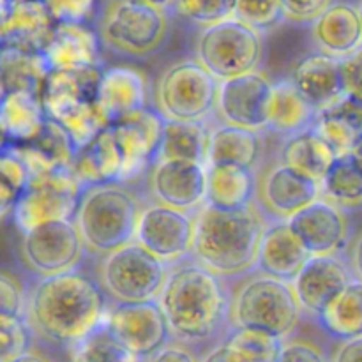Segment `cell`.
Returning <instances> with one entry per match:
<instances>
[{
    "label": "cell",
    "mask_w": 362,
    "mask_h": 362,
    "mask_svg": "<svg viewBox=\"0 0 362 362\" xmlns=\"http://www.w3.org/2000/svg\"><path fill=\"white\" fill-rule=\"evenodd\" d=\"M25 317L46 341L76 346L101 327L105 299L90 278L76 271L64 272L41 278L28 297Z\"/></svg>",
    "instance_id": "1"
},
{
    "label": "cell",
    "mask_w": 362,
    "mask_h": 362,
    "mask_svg": "<svg viewBox=\"0 0 362 362\" xmlns=\"http://www.w3.org/2000/svg\"><path fill=\"white\" fill-rule=\"evenodd\" d=\"M264 232L265 223L253 205L219 211L204 204L197 214L193 255L214 274H243L257 265Z\"/></svg>",
    "instance_id": "2"
},
{
    "label": "cell",
    "mask_w": 362,
    "mask_h": 362,
    "mask_svg": "<svg viewBox=\"0 0 362 362\" xmlns=\"http://www.w3.org/2000/svg\"><path fill=\"white\" fill-rule=\"evenodd\" d=\"M172 334L184 341H202L218 331L228 313L218 274L200 264H184L168 274L158 297Z\"/></svg>",
    "instance_id": "3"
},
{
    "label": "cell",
    "mask_w": 362,
    "mask_h": 362,
    "mask_svg": "<svg viewBox=\"0 0 362 362\" xmlns=\"http://www.w3.org/2000/svg\"><path fill=\"white\" fill-rule=\"evenodd\" d=\"M141 212L140 202L127 187L99 184L83 191L74 221L88 251L110 255L136 240Z\"/></svg>",
    "instance_id": "4"
},
{
    "label": "cell",
    "mask_w": 362,
    "mask_h": 362,
    "mask_svg": "<svg viewBox=\"0 0 362 362\" xmlns=\"http://www.w3.org/2000/svg\"><path fill=\"white\" fill-rule=\"evenodd\" d=\"M101 71H52L42 90L46 115L66 129L76 151L110 126L95 103Z\"/></svg>",
    "instance_id": "5"
},
{
    "label": "cell",
    "mask_w": 362,
    "mask_h": 362,
    "mask_svg": "<svg viewBox=\"0 0 362 362\" xmlns=\"http://www.w3.org/2000/svg\"><path fill=\"white\" fill-rule=\"evenodd\" d=\"M98 23L103 45L133 59H147L159 52L170 32L168 13L144 0H110Z\"/></svg>",
    "instance_id": "6"
},
{
    "label": "cell",
    "mask_w": 362,
    "mask_h": 362,
    "mask_svg": "<svg viewBox=\"0 0 362 362\" xmlns=\"http://www.w3.org/2000/svg\"><path fill=\"white\" fill-rule=\"evenodd\" d=\"M300 311L303 308L292 283L262 274L240 286L233 300L232 320L235 329L285 339L299 325Z\"/></svg>",
    "instance_id": "7"
},
{
    "label": "cell",
    "mask_w": 362,
    "mask_h": 362,
    "mask_svg": "<svg viewBox=\"0 0 362 362\" xmlns=\"http://www.w3.org/2000/svg\"><path fill=\"white\" fill-rule=\"evenodd\" d=\"M264 59L262 32L237 18L202 28L197 60L219 81L257 73Z\"/></svg>",
    "instance_id": "8"
},
{
    "label": "cell",
    "mask_w": 362,
    "mask_h": 362,
    "mask_svg": "<svg viewBox=\"0 0 362 362\" xmlns=\"http://www.w3.org/2000/svg\"><path fill=\"white\" fill-rule=\"evenodd\" d=\"M219 90L221 81L198 60H180L161 74L156 101L166 120L204 122L218 108Z\"/></svg>",
    "instance_id": "9"
},
{
    "label": "cell",
    "mask_w": 362,
    "mask_h": 362,
    "mask_svg": "<svg viewBox=\"0 0 362 362\" xmlns=\"http://www.w3.org/2000/svg\"><path fill=\"white\" fill-rule=\"evenodd\" d=\"M170 272L165 262L133 243L113 251L101 265V281L117 303L158 300Z\"/></svg>",
    "instance_id": "10"
},
{
    "label": "cell",
    "mask_w": 362,
    "mask_h": 362,
    "mask_svg": "<svg viewBox=\"0 0 362 362\" xmlns=\"http://www.w3.org/2000/svg\"><path fill=\"white\" fill-rule=\"evenodd\" d=\"M83 191L71 170L32 175L13 211L14 225L27 233L42 223L71 219L78 212Z\"/></svg>",
    "instance_id": "11"
},
{
    "label": "cell",
    "mask_w": 362,
    "mask_h": 362,
    "mask_svg": "<svg viewBox=\"0 0 362 362\" xmlns=\"http://www.w3.org/2000/svg\"><path fill=\"white\" fill-rule=\"evenodd\" d=\"M85 243L73 219L42 223L23 233L21 255L41 278L74 271L83 257Z\"/></svg>",
    "instance_id": "12"
},
{
    "label": "cell",
    "mask_w": 362,
    "mask_h": 362,
    "mask_svg": "<svg viewBox=\"0 0 362 362\" xmlns=\"http://www.w3.org/2000/svg\"><path fill=\"white\" fill-rule=\"evenodd\" d=\"M103 325L138 359L156 356L168 345L172 336V329L158 300L117 303L106 311Z\"/></svg>",
    "instance_id": "13"
},
{
    "label": "cell",
    "mask_w": 362,
    "mask_h": 362,
    "mask_svg": "<svg viewBox=\"0 0 362 362\" xmlns=\"http://www.w3.org/2000/svg\"><path fill=\"white\" fill-rule=\"evenodd\" d=\"M197 218L186 211L156 204L144 209L136 243L163 262H177L193 253Z\"/></svg>",
    "instance_id": "14"
},
{
    "label": "cell",
    "mask_w": 362,
    "mask_h": 362,
    "mask_svg": "<svg viewBox=\"0 0 362 362\" xmlns=\"http://www.w3.org/2000/svg\"><path fill=\"white\" fill-rule=\"evenodd\" d=\"M165 124V117L151 108L138 110L112 124L113 136L124 161L120 182L136 179L152 161H158Z\"/></svg>",
    "instance_id": "15"
},
{
    "label": "cell",
    "mask_w": 362,
    "mask_h": 362,
    "mask_svg": "<svg viewBox=\"0 0 362 362\" xmlns=\"http://www.w3.org/2000/svg\"><path fill=\"white\" fill-rule=\"evenodd\" d=\"M272 85L262 73L221 81L218 113L223 122L247 129H267Z\"/></svg>",
    "instance_id": "16"
},
{
    "label": "cell",
    "mask_w": 362,
    "mask_h": 362,
    "mask_svg": "<svg viewBox=\"0 0 362 362\" xmlns=\"http://www.w3.org/2000/svg\"><path fill=\"white\" fill-rule=\"evenodd\" d=\"M352 279L350 269L341 258L320 255L308 260L292 285L300 308L318 318L341 296Z\"/></svg>",
    "instance_id": "17"
},
{
    "label": "cell",
    "mask_w": 362,
    "mask_h": 362,
    "mask_svg": "<svg viewBox=\"0 0 362 362\" xmlns=\"http://www.w3.org/2000/svg\"><path fill=\"white\" fill-rule=\"evenodd\" d=\"M151 187L161 205L193 211L205 204L207 166L191 161H156Z\"/></svg>",
    "instance_id": "18"
},
{
    "label": "cell",
    "mask_w": 362,
    "mask_h": 362,
    "mask_svg": "<svg viewBox=\"0 0 362 362\" xmlns=\"http://www.w3.org/2000/svg\"><path fill=\"white\" fill-rule=\"evenodd\" d=\"M55 25L42 0H2V46L42 53Z\"/></svg>",
    "instance_id": "19"
},
{
    "label": "cell",
    "mask_w": 362,
    "mask_h": 362,
    "mask_svg": "<svg viewBox=\"0 0 362 362\" xmlns=\"http://www.w3.org/2000/svg\"><path fill=\"white\" fill-rule=\"evenodd\" d=\"M290 228L313 257L334 255L349 240V223L341 207L317 200L288 219Z\"/></svg>",
    "instance_id": "20"
},
{
    "label": "cell",
    "mask_w": 362,
    "mask_h": 362,
    "mask_svg": "<svg viewBox=\"0 0 362 362\" xmlns=\"http://www.w3.org/2000/svg\"><path fill=\"white\" fill-rule=\"evenodd\" d=\"M95 103L112 126L117 120L147 108L148 105V81L141 71L129 66H112L101 71Z\"/></svg>",
    "instance_id": "21"
},
{
    "label": "cell",
    "mask_w": 362,
    "mask_h": 362,
    "mask_svg": "<svg viewBox=\"0 0 362 362\" xmlns=\"http://www.w3.org/2000/svg\"><path fill=\"white\" fill-rule=\"evenodd\" d=\"M320 194L322 186L318 180L285 163L274 166L262 180L264 207L276 216L278 221H288L297 212L320 200Z\"/></svg>",
    "instance_id": "22"
},
{
    "label": "cell",
    "mask_w": 362,
    "mask_h": 362,
    "mask_svg": "<svg viewBox=\"0 0 362 362\" xmlns=\"http://www.w3.org/2000/svg\"><path fill=\"white\" fill-rule=\"evenodd\" d=\"M311 257L288 221H276L265 228L255 267L269 278L293 283Z\"/></svg>",
    "instance_id": "23"
},
{
    "label": "cell",
    "mask_w": 362,
    "mask_h": 362,
    "mask_svg": "<svg viewBox=\"0 0 362 362\" xmlns=\"http://www.w3.org/2000/svg\"><path fill=\"white\" fill-rule=\"evenodd\" d=\"M292 83L320 115L345 95L339 59L325 53H311L293 67Z\"/></svg>",
    "instance_id": "24"
},
{
    "label": "cell",
    "mask_w": 362,
    "mask_h": 362,
    "mask_svg": "<svg viewBox=\"0 0 362 362\" xmlns=\"http://www.w3.org/2000/svg\"><path fill=\"white\" fill-rule=\"evenodd\" d=\"M98 30L87 23H57L42 55L52 71H83L99 67Z\"/></svg>",
    "instance_id": "25"
},
{
    "label": "cell",
    "mask_w": 362,
    "mask_h": 362,
    "mask_svg": "<svg viewBox=\"0 0 362 362\" xmlns=\"http://www.w3.org/2000/svg\"><path fill=\"white\" fill-rule=\"evenodd\" d=\"M311 37L325 55L343 59L362 46V18L359 6L336 0L311 23Z\"/></svg>",
    "instance_id": "26"
},
{
    "label": "cell",
    "mask_w": 362,
    "mask_h": 362,
    "mask_svg": "<svg viewBox=\"0 0 362 362\" xmlns=\"http://www.w3.org/2000/svg\"><path fill=\"white\" fill-rule=\"evenodd\" d=\"M122 170V154L113 136L112 126H108L94 140L76 151L71 172L76 177L80 186L88 189L99 184L120 182Z\"/></svg>",
    "instance_id": "27"
},
{
    "label": "cell",
    "mask_w": 362,
    "mask_h": 362,
    "mask_svg": "<svg viewBox=\"0 0 362 362\" xmlns=\"http://www.w3.org/2000/svg\"><path fill=\"white\" fill-rule=\"evenodd\" d=\"M48 115L41 95L30 92H11L2 95L0 126L11 145H27L37 140L45 131Z\"/></svg>",
    "instance_id": "28"
},
{
    "label": "cell",
    "mask_w": 362,
    "mask_h": 362,
    "mask_svg": "<svg viewBox=\"0 0 362 362\" xmlns=\"http://www.w3.org/2000/svg\"><path fill=\"white\" fill-rule=\"evenodd\" d=\"M264 152L260 131L223 124L211 131L209 140V163L211 165H232L253 170Z\"/></svg>",
    "instance_id": "29"
},
{
    "label": "cell",
    "mask_w": 362,
    "mask_h": 362,
    "mask_svg": "<svg viewBox=\"0 0 362 362\" xmlns=\"http://www.w3.org/2000/svg\"><path fill=\"white\" fill-rule=\"evenodd\" d=\"M257 180L253 170L232 165L207 166L205 205L219 211H240L253 205Z\"/></svg>",
    "instance_id": "30"
},
{
    "label": "cell",
    "mask_w": 362,
    "mask_h": 362,
    "mask_svg": "<svg viewBox=\"0 0 362 362\" xmlns=\"http://www.w3.org/2000/svg\"><path fill=\"white\" fill-rule=\"evenodd\" d=\"M52 67L42 53L2 46L0 55V83L2 95L11 92H30L42 95Z\"/></svg>",
    "instance_id": "31"
},
{
    "label": "cell",
    "mask_w": 362,
    "mask_h": 362,
    "mask_svg": "<svg viewBox=\"0 0 362 362\" xmlns=\"http://www.w3.org/2000/svg\"><path fill=\"white\" fill-rule=\"evenodd\" d=\"M318 119V112L300 95L292 80H283L272 85L269 101L267 129L281 134H297L310 129Z\"/></svg>",
    "instance_id": "32"
},
{
    "label": "cell",
    "mask_w": 362,
    "mask_h": 362,
    "mask_svg": "<svg viewBox=\"0 0 362 362\" xmlns=\"http://www.w3.org/2000/svg\"><path fill=\"white\" fill-rule=\"evenodd\" d=\"M211 131L205 122L166 120L158 161H191L207 166Z\"/></svg>",
    "instance_id": "33"
},
{
    "label": "cell",
    "mask_w": 362,
    "mask_h": 362,
    "mask_svg": "<svg viewBox=\"0 0 362 362\" xmlns=\"http://www.w3.org/2000/svg\"><path fill=\"white\" fill-rule=\"evenodd\" d=\"M283 163L299 170L304 175L322 182L334 163L336 156L325 141L315 133L313 127L292 134L283 147Z\"/></svg>",
    "instance_id": "34"
},
{
    "label": "cell",
    "mask_w": 362,
    "mask_h": 362,
    "mask_svg": "<svg viewBox=\"0 0 362 362\" xmlns=\"http://www.w3.org/2000/svg\"><path fill=\"white\" fill-rule=\"evenodd\" d=\"M318 320L329 334L341 341L362 338V279L354 278Z\"/></svg>",
    "instance_id": "35"
},
{
    "label": "cell",
    "mask_w": 362,
    "mask_h": 362,
    "mask_svg": "<svg viewBox=\"0 0 362 362\" xmlns=\"http://www.w3.org/2000/svg\"><path fill=\"white\" fill-rule=\"evenodd\" d=\"M322 194L331 204L341 209H356L362 205V163L357 156L346 154L336 158L320 182Z\"/></svg>",
    "instance_id": "36"
},
{
    "label": "cell",
    "mask_w": 362,
    "mask_h": 362,
    "mask_svg": "<svg viewBox=\"0 0 362 362\" xmlns=\"http://www.w3.org/2000/svg\"><path fill=\"white\" fill-rule=\"evenodd\" d=\"M0 173H2L0 211H2V219H6L9 214L13 216L18 200L27 189L28 182H30V172H28L23 159L9 145H4L2 158H0Z\"/></svg>",
    "instance_id": "37"
},
{
    "label": "cell",
    "mask_w": 362,
    "mask_h": 362,
    "mask_svg": "<svg viewBox=\"0 0 362 362\" xmlns=\"http://www.w3.org/2000/svg\"><path fill=\"white\" fill-rule=\"evenodd\" d=\"M71 362H138V357L120 345L101 324V327L73 346Z\"/></svg>",
    "instance_id": "38"
},
{
    "label": "cell",
    "mask_w": 362,
    "mask_h": 362,
    "mask_svg": "<svg viewBox=\"0 0 362 362\" xmlns=\"http://www.w3.org/2000/svg\"><path fill=\"white\" fill-rule=\"evenodd\" d=\"M225 343L239 350L247 362H278L285 345L276 336L250 329H235Z\"/></svg>",
    "instance_id": "39"
},
{
    "label": "cell",
    "mask_w": 362,
    "mask_h": 362,
    "mask_svg": "<svg viewBox=\"0 0 362 362\" xmlns=\"http://www.w3.org/2000/svg\"><path fill=\"white\" fill-rule=\"evenodd\" d=\"M237 0H177L175 11L180 18L202 27H211L235 16Z\"/></svg>",
    "instance_id": "40"
},
{
    "label": "cell",
    "mask_w": 362,
    "mask_h": 362,
    "mask_svg": "<svg viewBox=\"0 0 362 362\" xmlns=\"http://www.w3.org/2000/svg\"><path fill=\"white\" fill-rule=\"evenodd\" d=\"M311 127L325 141V145L334 152L336 158L352 154L361 138V134L352 126H349L345 120L327 115V113H320Z\"/></svg>",
    "instance_id": "41"
},
{
    "label": "cell",
    "mask_w": 362,
    "mask_h": 362,
    "mask_svg": "<svg viewBox=\"0 0 362 362\" xmlns=\"http://www.w3.org/2000/svg\"><path fill=\"white\" fill-rule=\"evenodd\" d=\"M258 32L278 27L285 18L281 0H237L235 16Z\"/></svg>",
    "instance_id": "42"
},
{
    "label": "cell",
    "mask_w": 362,
    "mask_h": 362,
    "mask_svg": "<svg viewBox=\"0 0 362 362\" xmlns=\"http://www.w3.org/2000/svg\"><path fill=\"white\" fill-rule=\"evenodd\" d=\"M0 345H2V354H0L2 362H11L27 354L30 346L27 320L16 317H0Z\"/></svg>",
    "instance_id": "43"
},
{
    "label": "cell",
    "mask_w": 362,
    "mask_h": 362,
    "mask_svg": "<svg viewBox=\"0 0 362 362\" xmlns=\"http://www.w3.org/2000/svg\"><path fill=\"white\" fill-rule=\"evenodd\" d=\"M57 23L90 25L99 13V0H42Z\"/></svg>",
    "instance_id": "44"
},
{
    "label": "cell",
    "mask_w": 362,
    "mask_h": 362,
    "mask_svg": "<svg viewBox=\"0 0 362 362\" xmlns=\"http://www.w3.org/2000/svg\"><path fill=\"white\" fill-rule=\"evenodd\" d=\"M27 303H25L21 283L13 272L2 269L0 272V317L25 318Z\"/></svg>",
    "instance_id": "45"
},
{
    "label": "cell",
    "mask_w": 362,
    "mask_h": 362,
    "mask_svg": "<svg viewBox=\"0 0 362 362\" xmlns=\"http://www.w3.org/2000/svg\"><path fill=\"white\" fill-rule=\"evenodd\" d=\"M286 20L293 23H313L322 13L329 9L336 0H281Z\"/></svg>",
    "instance_id": "46"
},
{
    "label": "cell",
    "mask_w": 362,
    "mask_h": 362,
    "mask_svg": "<svg viewBox=\"0 0 362 362\" xmlns=\"http://www.w3.org/2000/svg\"><path fill=\"white\" fill-rule=\"evenodd\" d=\"M345 95L362 99V46L352 55L339 59Z\"/></svg>",
    "instance_id": "47"
},
{
    "label": "cell",
    "mask_w": 362,
    "mask_h": 362,
    "mask_svg": "<svg viewBox=\"0 0 362 362\" xmlns=\"http://www.w3.org/2000/svg\"><path fill=\"white\" fill-rule=\"evenodd\" d=\"M322 113H327V115L345 120L349 126H352L362 136V99L352 98V95H343L336 105H332L331 108H327Z\"/></svg>",
    "instance_id": "48"
},
{
    "label": "cell",
    "mask_w": 362,
    "mask_h": 362,
    "mask_svg": "<svg viewBox=\"0 0 362 362\" xmlns=\"http://www.w3.org/2000/svg\"><path fill=\"white\" fill-rule=\"evenodd\" d=\"M278 362H327V359L313 343L290 341L283 345Z\"/></svg>",
    "instance_id": "49"
},
{
    "label": "cell",
    "mask_w": 362,
    "mask_h": 362,
    "mask_svg": "<svg viewBox=\"0 0 362 362\" xmlns=\"http://www.w3.org/2000/svg\"><path fill=\"white\" fill-rule=\"evenodd\" d=\"M148 362H198L191 352H187L182 346H172L166 345L165 349L159 350L156 356L151 357Z\"/></svg>",
    "instance_id": "50"
},
{
    "label": "cell",
    "mask_w": 362,
    "mask_h": 362,
    "mask_svg": "<svg viewBox=\"0 0 362 362\" xmlns=\"http://www.w3.org/2000/svg\"><path fill=\"white\" fill-rule=\"evenodd\" d=\"M332 362H362V338L343 341Z\"/></svg>",
    "instance_id": "51"
},
{
    "label": "cell",
    "mask_w": 362,
    "mask_h": 362,
    "mask_svg": "<svg viewBox=\"0 0 362 362\" xmlns=\"http://www.w3.org/2000/svg\"><path fill=\"white\" fill-rule=\"evenodd\" d=\"M202 362H247V361L244 359V356L239 352V350L230 346L228 343H223V345H219L218 349L209 352Z\"/></svg>",
    "instance_id": "52"
},
{
    "label": "cell",
    "mask_w": 362,
    "mask_h": 362,
    "mask_svg": "<svg viewBox=\"0 0 362 362\" xmlns=\"http://www.w3.org/2000/svg\"><path fill=\"white\" fill-rule=\"evenodd\" d=\"M352 271L356 272L357 279H362V232L357 235L352 247Z\"/></svg>",
    "instance_id": "53"
},
{
    "label": "cell",
    "mask_w": 362,
    "mask_h": 362,
    "mask_svg": "<svg viewBox=\"0 0 362 362\" xmlns=\"http://www.w3.org/2000/svg\"><path fill=\"white\" fill-rule=\"evenodd\" d=\"M11 362H49V361L46 359L45 356H41V354H35V352H30V350H28L27 354L16 357V359L11 361Z\"/></svg>",
    "instance_id": "54"
},
{
    "label": "cell",
    "mask_w": 362,
    "mask_h": 362,
    "mask_svg": "<svg viewBox=\"0 0 362 362\" xmlns=\"http://www.w3.org/2000/svg\"><path fill=\"white\" fill-rule=\"evenodd\" d=\"M144 2L151 4V6H154V7H159V9L168 11V9H173V7H175L177 0H144Z\"/></svg>",
    "instance_id": "55"
},
{
    "label": "cell",
    "mask_w": 362,
    "mask_h": 362,
    "mask_svg": "<svg viewBox=\"0 0 362 362\" xmlns=\"http://www.w3.org/2000/svg\"><path fill=\"white\" fill-rule=\"evenodd\" d=\"M354 154H356L357 159H359V161L362 163V136L359 138V141H357L356 148H354Z\"/></svg>",
    "instance_id": "56"
},
{
    "label": "cell",
    "mask_w": 362,
    "mask_h": 362,
    "mask_svg": "<svg viewBox=\"0 0 362 362\" xmlns=\"http://www.w3.org/2000/svg\"><path fill=\"white\" fill-rule=\"evenodd\" d=\"M359 11H361V18H362V2L359 4Z\"/></svg>",
    "instance_id": "57"
}]
</instances>
